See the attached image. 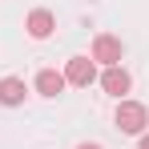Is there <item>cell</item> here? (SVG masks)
I'll use <instances>...</instances> for the list:
<instances>
[{
  "label": "cell",
  "mask_w": 149,
  "mask_h": 149,
  "mask_svg": "<svg viewBox=\"0 0 149 149\" xmlns=\"http://www.w3.org/2000/svg\"><path fill=\"white\" fill-rule=\"evenodd\" d=\"M113 121H117V129H121V133H133V137H141V133H145V125H149V109L141 105V101H121Z\"/></svg>",
  "instance_id": "cell-1"
},
{
  "label": "cell",
  "mask_w": 149,
  "mask_h": 149,
  "mask_svg": "<svg viewBox=\"0 0 149 149\" xmlns=\"http://www.w3.org/2000/svg\"><path fill=\"white\" fill-rule=\"evenodd\" d=\"M121 56H125V45H121V36H109V32H101L97 40H93V61H101L105 69L121 65Z\"/></svg>",
  "instance_id": "cell-2"
},
{
  "label": "cell",
  "mask_w": 149,
  "mask_h": 149,
  "mask_svg": "<svg viewBox=\"0 0 149 149\" xmlns=\"http://www.w3.org/2000/svg\"><path fill=\"white\" fill-rule=\"evenodd\" d=\"M93 81H97V65H93L89 56H73L69 69H65V85H81V89H85V85H93Z\"/></svg>",
  "instance_id": "cell-3"
},
{
  "label": "cell",
  "mask_w": 149,
  "mask_h": 149,
  "mask_svg": "<svg viewBox=\"0 0 149 149\" xmlns=\"http://www.w3.org/2000/svg\"><path fill=\"white\" fill-rule=\"evenodd\" d=\"M24 28H28L32 40H45V36H52V28H56V16H52L49 8H32L28 20H24Z\"/></svg>",
  "instance_id": "cell-4"
},
{
  "label": "cell",
  "mask_w": 149,
  "mask_h": 149,
  "mask_svg": "<svg viewBox=\"0 0 149 149\" xmlns=\"http://www.w3.org/2000/svg\"><path fill=\"white\" fill-rule=\"evenodd\" d=\"M129 85H133V81H129V73H125L121 65H113V69H105V77H101V89H105L109 97H117V101H121L125 93H129Z\"/></svg>",
  "instance_id": "cell-5"
},
{
  "label": "cell",
  "mask_w": 149,
  "mask_h": 149,
  "mask_svg": "<svg viewBox=\"0 0 149 149\" xmlns=\"http://www.w3.org/2000/svg\"><path fill=\"white\" fill-rule=\"evenodd\" d=\"M36 93H40V97H61V93H65V73L40 69V73H36Z\"/></svg>",
  "instance_id": "cell-6"
},
{
  "label": "cell",
  "mask_w": 149,
  "mask_h": 149,
  "mask_svg": "<svg viewBox=\"0 0 149 149\" xmlns=\"http://www.w3.org/2000/svg\"><path fill=\"white\" fill-rule=\"evenodd\" d=\"M24 81H20V77H4V81H0V105H8V109H12V105H20V101H24Z\"/></svg>",
  "instance_id": "cell-7"
},
{
  "label": "cell",
  "mask_w": 149,
  "mask_h": 149,
  "mask_svg": "<svg viewBox=\"0 0 149 149\" xmlns=\"http://www.w3.org/2000/svg\"><path fill=\"white\" fill-rule=\"evenodd\" d=\"M77 149H101V145H97V141H81Z\"/></svg>",
  "instance_id": "cell-8"
},
{
  "label": "cell",
  "mask_w": 149,
  "mask_h": 149,
  "mask_svg": "<svg viewBox=\"0 0 149 149\" xmlns=\"http://www.w3.org/2000/svg\"><path fill=\"white\" fill-rule=\"evenodd\" d=\"M141 149H149V133H141Z\"/></svg>",
  "instance_id": "cell-9"
}]
</instances>
